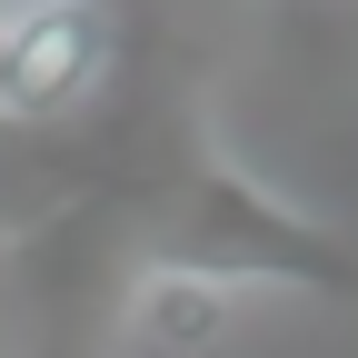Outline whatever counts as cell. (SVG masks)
<instances>
[{
  "instance_id": "cell-1",
  "label": "cell",
  "mask_w": 358,
  "mask_h": 358,
  "mask_svg": "<svg viewBox=\"0 0 358 358\" xmlns=\"http://www.w3.org/2000/svg\"><path fill=\"white\" fill-rule=\"evenodd\" d=\"M110 70L100 0H10L0 10V120H60Z\"/></svg>"
},
{
  "instance_id": "cell-2",
  "label": "cell",
  "mask_w": 358,
  "mask_h": 358,
  "mask_svg": "<svg viewBox=\"0 0 358 358\" xmlns=\"http://www.w3.org/2000/svg\"><path fill=\"white\" fill-rule=\"evenodd\" d=\"M219 329H229V289L199 279V268H159V279L140 289V338L150 348H219Z\"/></svg>"
}]
</instances>
